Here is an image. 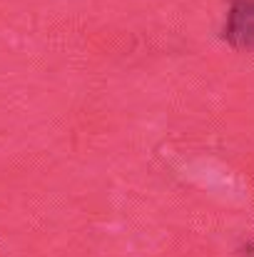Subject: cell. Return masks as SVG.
<instances>
[{"label": "cell", "mask_w": 254, "mask_h": 257, "mask_svg": "<svg viewBox=\"0 0 254 257\" xmlns=\"http://www.w3.org/2000/svg\"><path fill=\"white\" fill-rule=\"evenodd\" d=\"M227 38L239 48H254V8H234L227 25Z\"/></svg>", "instance_id": "1"}, {"label": "cell", "mask_w": 254, "mask_h": 257, "mask_svg": "<svg viewBox=\"0 0 254 257\" xmlns=\"http://www.w3.org/2000/svg\"><path fill=\"white\" fill-rule=\"evenodd\" d=\"M234 8H254V0H234Z\"/></svg>", "instance_id": "2"}]
</instances>
